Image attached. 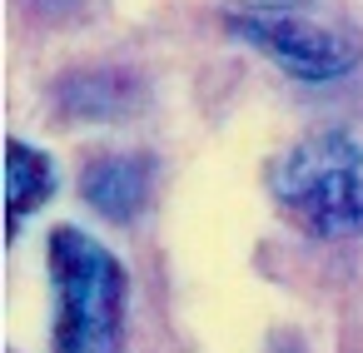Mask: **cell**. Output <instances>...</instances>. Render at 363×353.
Returning <instances> with one entry per match:
<instances>
[{"instance_id": "cell-4", "label": "cell", "mask_w": 363, "mask_h": 353, "mask_svg": "<svg viewBox=\"0 0 363 353\" xmlns=\"http://www.w3.org/2000/svg\"><path fill=\"white\" fill-rule=\"evenodd\" d=\"M80 194L95 214L130 224L155 199V155H100L80 169Z\"/></svg>"}, {"instance_id": "cell-2", "label": "cell", "mask_w": 363, "mask_h": 353, "mask_svg": "<svg viewBox=\"0 0 363 353\" xmlns=\"http://www.w3.org/2000/svg\"><path fill=\"white\" fill-rule=\"evenodd\" d=\"M269 194L313 239L363 234V140L348 130H318L294 140L269 164Z\"/></svg>"}, {"instance_id": "cell-3", "label": "cell", "mask_w": 363, "mask_h": 353, "mask_svg": "<svg viewBox=\"0 0 363 353\" xmlns=\"http://www.w3.org/2000/svg\"><path fill=\"white\" fill-rule=\"evenodd\" d=\"M219 26L229 40L249 45L303 85L343 80L363 60V35L353 26L308 6H289V0H234L219 11Z\"/></svg>"}, {"instance_id": "cell-1", "label": "cell", "mask_w": 363, "mask_h": 353, "mask_svg": "<svg viewBox=\"0 0 363 353\" xmlns=\"http://www.w3.org/2000/svg\"><path fill=\"white\" fill-rule=\"evenodd\" d=\"M45 264L55 293L50 353H125L130 274L120 254L75 224H55L45 239Z\"/></svg>"}, {"instance_id": "cell-5", "label": "cell", "mask_w": 363, "mask_h": 353, "mask_svg": "<svg viewBox=\"0 0 363 353\" xmlns=\"http://www.w3.org/2000/svg\"><path fill=\"white\" fill-rule=\"evenodd\" d=\"M60 189V169L45 150L26 145V140H6V234L16 239L21 224L45 209Z\"/></svg>"}]
</instances>
